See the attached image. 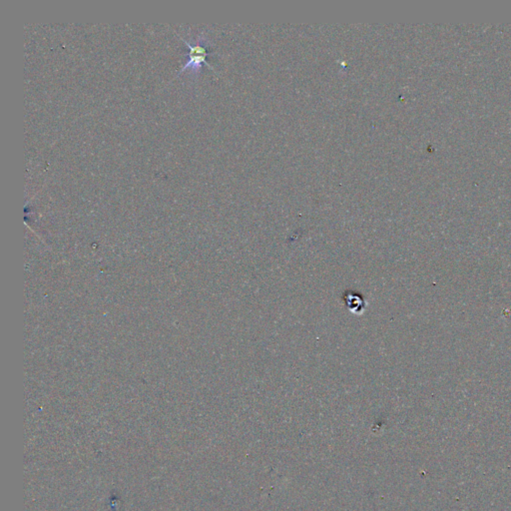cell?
Segmentation results:
<instances>
[{
	"label": "cell",
	"mask_w": 511,
	"mask_h": 511,
	"mask_svg": "<svg viewBox=\"0 0 511 511\" xmlns=\"http://www.w3.org/2000/svg\"><path fill=\"white\" fill-rule=\"evenodd\" d=\"M182 41L187 45L189 53L187 54L188 60L185 64L182 65L179 74L188 71L190 76H197L203 65H208L213 69V67L208 63L207 60L208 57L213 54V52L210 51L209 40L204 34H200L195 38H192L190 41L182 38Z\"/></svg>",
	"instance_id": "cell-1"
}]
</instances>
